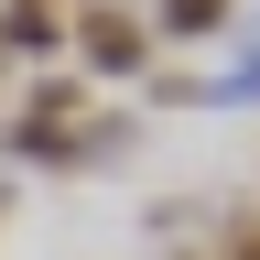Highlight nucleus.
Returning <instances> with one entry per match:
<instances>
[{
  "label": "nucleus",
  "instance_id": "nucleus-3",
  "mask_svg": "<svg viewBox=\"0 0 260 260\" xmlns=\"http://www.w3.org/2000/svg\"><path fill=\"white\" fill-rule=\"evenodd\" d=\"M239 260H260V228H239Z\"/></svg>",
  "mask_w": 260,
  "mask_h": 260
},
{
  "label": "nucleus",
  "instance_id": "nucleus-1",
  "mask_svg": "<svg viewBox=\"0 0 260 260\" xmlns=\"http://www.w3.org/2000/svg\"><path fill=\"white\" fill-rule=\"evenodd\" d=\"M87 54H109V65H130V54H141V32H130L119 11H98V22H87Z\"/></svg>",
  "mask_w": 260,
  "mask_h": 260
},
{
  "label": "nucleus",
  "instance_id": "nucleus-2",
  "mask_svg": "<svg viewBox=\"0 0 260 260\" xmlns=\"http://www.w3.org/2000/svg\"><path fill=\"white\" fill-rule=\"evenodd\" d=\"M162 22L174 32H228V0H162Z\"/></svg>",
  "mask_w": 260,
  "mask_h": 260
}]
</instances>
